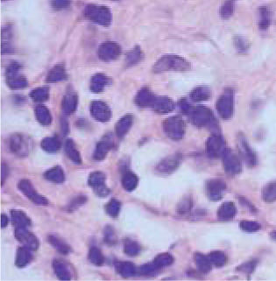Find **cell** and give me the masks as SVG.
<instances>
[{
  "label": "cell",
  "instance_id": "cell-1",
  "mask_svg": "<svg viewBox=\"0 0 276 281\" xmlns=\"http://www.w3.org/2000/svg\"><path fill=\"white\" fill-rule=\"evenodd\" d=\"M191 69L190 62L179 55H164L157 61L153 66V71L161 73L166 71H188Z\"/></svg>",
  "mask_w": 276,
  "mask_h": 281
},
{
  "label": "cell",
  "instance_id": "cell-2",
  "mask_svg": "<svg viewBox=\"0 0 276 281\" xmlns=\"http://www.w3.org/2000/svg\"><path fill=\"white\" fill-rule=\"evenodd\" d=\"M84 15L87 19L98 25L103 26H109L111 25V11L106 6L90 4L84 9Z\"/></svg>",
  "mask_w": 276,
  "mask_h": 281
},
{
  "label": "cell",
  "instance_id": "cell-3",
  "mask_svg": "<svg viewBox=\"0 0 276 281\" xmlns=\"http://www.w3.org/2000/svg\"><path fill=\"white\" fill-rule=\"evenodd\" d=\"M163 131L169 139L176 141L181 140L185 134V122L181 117H170L163 122Z\"/></svg>",
  "mask_w": 276,
  "mask_h": 281
},
{
  "label": "cell",
  "instance_id": "cell-4",
  "mask_svg": "<svg viewBox=\"0 0 276 281\" xmlns=\"http://www.w3.org/2000/svg\"><path fill=\"white\" fill-rule=\"evenodd\" d=\"M217 112L224 119H230L234 112V94L231 89H227L220 95L217 104Z\"/></svg>",
  "mask_w": 276,
  "mask_h": 281
},
{
  "label": "cell",
  "instance_id": "cell-5",
  "mask_svg": "<svg viewBox=\"0 0 276 281\" xmlns=\"http://www.w3.org/2000/svg\"><path fill=\"white\" fill-rule=\"evenodd\" d=\"M189 116L191 123L198 127H204L214 123L215 118L212 112L209 108L202 105L192 108Z\"/></svg>",
  "mask_w": 276,
  "mask_h": 281
},
{
  "label": "cell",
  "instance_id": "cell-6",
  "mask_svg": "<svg viewBox=\"0 0 276 281\" xmlns=\"http://www.w3.org/2000/svg\"><path fill=\"white\" fill-rule=\"evenodd\" d=\"M223 166L226 173L229 175H237L240 174L242 171V163L239 156L231 151V149L227 148L222 156Z\"/></svg>",
  "mask_w": 276,
  "mask_h": 281
},
{
  "label": "cell",
  "instance_id": "cell-7",
  "mask_svg": "<svg viewBox=\"0 0 276 281\" xmlns=\"http://www.w3.org/2000/svg\"><path fill=\"white\" fill-rule=\"evenodd\" d=\"M21 67L18 63H13L6 70V83L12 90H21L27 86V81L24 75L20 74Z\"/></svg>",
  "mask_w": 276,
  "mask_h": 281
},
{
  "label": "cell",
  "instance_id": "cell-8",
  "mask_svg": "<svg viewBox=\"0 0 276 281\" xmlns=\"http://www.w3.org/2000/svg\"><path fill=\"white\" fill-rule=\"evenodd\" d=\"M105 181H106L105 174L102 172L96 171L90 174L88 183L93 188L97 195H99L100 197H104L110 194V189L105 185Z\"/></svg>",
  "mask_w": 276,
  "mask_h": 281
},
{
  "label": "cell",
  "instance_id": "cell-9",
  "mask_svg": "<svg viewBox=\"0 0 276 281\" xmlns=\"http://www.w3.org/2000/svg\"><path fill=\"white\" fill-rule=\"evenodd\" d=\"M226 142L219 134H213L207 140L206 153L212 159L222 157L226 150Z\"/></svg>",
  "mask_w": 276,
  "mask_h": 281
},
{
  "label": "cell",
  "instance_id": "cell-10",
  "mask_svg": "<svg viewBox=\"0 0 276 281\" xmlns=\"http://www.w3.org/2000/svg\"><path fill=\"white\" fill-rule=\"evenodd\" d=\"M10 149L16 155L23 157L30 153L31 141L21 134H15L10 139Z\"/></svg>",
  "mask_w": 276,
  "mask_h": 281
},
{
  "label": "cell",
  "instance_id": "cell-11",
  "mask_svg": "<svg viewBox=\"0 0 276 281\" xmlns=\"http://www.w3.org/2000/svg\"><path fill=\"white\" fill-rule=\"evenodd\" d=\"M20 190L36 205H48L49 201L38 193L28 180H22L19 183Z\"/></svg>",
  "mask_w": 276,
  "mask_h": 281
},
{
  "label": "cell",
  "instance_id": "cell-12",
  "mask_svg": "<svg viewBox=\"0 0 276 281\" xmlns=\"http://www.w3.org/2000/svg\"><path fill=\"white\" fill-rule=\"evenodd\" d=\"M14 236L21 244L31 251H36L39 248L40 243L37 237L33 233L28 232L25 227H17L14 232Z\"/></svg>",
  "mask_w": 276,
  "mask_h": 281
},
{
  "label": "cell",
  "instance_id": "cell-13",
  "mask_svg": "<svg viewBox=\"0 0 276 281\" xmlns=\"http://www.w3.org/2000/svg\"><path fill=\"white\" fill-rule=\"evenodd\" d=\"M98 54L101 60H103L104 62H110L116 60L120 56L121 54V48L120 45L117 44L116 42H104L99 47Z\"/></svg>",
  "mask_w": 276,
  "mask_h": 281
},
{
  "label": "cell",
  "instance_id": "cell-14",
  "mask_svg": "<svg viewBox=\"0 0 276 281\" xmlns=\"http://www.w3.org/2000/svg\"><path fill=\"white\" fill-rule=\"evenodd\" d=\"M91 114L99 122H108L111 119V109L102 101H94L91 103Z\"/></svg>",
  "mask_w": 276,
  "mask_h": 281
},
{
  "label": "cell",
  "instance_id": "cell-15",
  "mask_svg": "<svg viewBox=\"0 0 276 281\" xmlns=\"http://www.w3.org/2000/svg\"><path fill=\"white\" fill-rule=\"evenodd\" d=\"M226 189V183L219 179L210 180L207 183V195L212 202H218L221 200Z\"/></svg>",
  "mask_w": 276,
  "mask_h": 281
},
{
  "label": "cell",
  "instance_id": "cell-16",
  "mask_svg": "<svg viewBox=\"0 0 276 281\" xmlns=\"http://www.w3.org/2000/svg\"><path fill=\"white\" fill-rule=\"evenodd\" d=\"M181 162V156L179 153L170 155L169 157L162 160L158 165L156 169L161 174H169L177 169Z\"/></svg>",
  "mask_w": 276,
  "mask_h": 281
},
{
  "label": "cell",
  "instance_id": "cell-17",
  "mask_svg": "<svg viewBox=\"0 0 276 281\" xmlns=\"http://www.w3.org/2000/svg\"><path fill=\"white\" fill-rule=\"evenodd\" d=\"M238 146H239V153H240L241 157L243 158L245 162L249 166H254L257 164V157H256L255 153L251 150L248 141L242 135L239 137Z\"/></svg>",
  "mask_w": 276,
  "mask_h": 281
},
{
  "label": "cell",
  "instance_id": "cell-18",
  "mask_svg": "<svg viewBox=\"0 0 276 281\" xmlns=\"http://www.w3.org/2000/svg\"><path fill=\"white\" fill-rule=\"evenodd\" d=\"M152 107L154 112L159 114H168L169 112H173L175 109V103L173 100L169 97L161 96L155 98Z\"/></svg>",
  "mask_w": 276,
  "mask_h": 281
},
{
  "label": "cell",
  "instance_id": "cell-19",
  "mask_svg": "<svg viewBox=\"0 0 276 281\" xmlns=\"http://www.w3.org/2000/svg\"><path fill=\"white\" fill-rule=\"evenodd\" d=\"M155 96L149 88L141 89L135 96V104L140 107H152Z\"/></svg>",
  "mask_w": 276,
  "mask_h": 281
},
{
  "label": "cell",
  "instance_id": "cell-20",
  "mask_svg": "<svg viewBox=\"0 0 276 281\" xmlns=\"http://www.w3.org/2000/svg\"><path fill=\"white\" fill-rule=\"evenodd\" d=\"M77 104H78V97L75 92L72 91H68L62 99V111L67 115H70L75 112Z\"/></svg>",
  "mask_w": 276,
  "mask_h": 281
},
{
  "label": "cell",
  "instance_id": "cell-21",
  "mask_svg": "<svg viewBox=\"0 0 276 281\" xmlns=\"http://www.w3.org/2000/svg\"><path fill=\"white\" fill-rule=\"evenodd\" d=\"M53 268L54 273L61 281H69L72 279V274L70 272L69 265L64 261L61 259H54L53 262Z\"/></svg>",
  "mask_w": 276,
  "mask_h": 281
},
{
  "label": "cell",
  "instance_id": "cell-22",
  "mask_svg": "<svg viewBox=\"0 0 276 281\" xmlns=\"http://www.w3.org/2000/svg\"><path fill=\"white\" fill-rule=\"evenodd\" d=\"M237 213V209L233 203L227 202L223 203L218 211V217L221 221H229L234 217Z\"/></svg>",
  "mask_w": 276,
  "mask_h": 281
},
{
  "label": "cell",
  "instance_id": "cell-23",
  "mask_svg": "<svg viewBox=\"0 0 276 281\" xmlns=\"http://www.w3.org/2000/svg\"><path fill=\"white\" fill-rule=\"evenodd\" d=\"M132 117L131 115H125L121 117L116 124V134L119 138H123L127 134L129 130L132 127Z\"/></svg>",
  "mask_w": 276,
  "mask_h": 281
},
{
  "label": "cell",
  "instance_id": "cell-24",
  "mask_svg": "<svg viewBox=\"0 0 276 281\" xmlns=\"http://www.w3.org/2000/svg\"><path fill=\"white\" fill-rule=\"evenodd\" d=\"M33 259V255L31 250L26 247H21L17 252L16 259H15V264L19 268H23Z\"/></svg>",
  "mask_w": 276,
  "mask_h": 281
},
{
  "label": "cell",
  "instance_id": "cell-25",
  "mask_svg": "<svg viewBox=\"0 0 276 281\" xmlns=\"http://www.w3.org/2000/svg\"><path fill=\"white\" fill-rule=\"evenodd\" d=\"M112 147V142L108 139L100 141L99 144L96 146L95 152L93 157L96 161H103L104 158L106 157L109 151Z\"/></svg>",
  "mask_w": 276,
  "mask_h": 281
},
{
  "label": "cell",
  "instance_id": "cell-26",
  "mask_svg": "<svg viewBox=\"0 0 276 281\" xmlns=\"http://www.w3.org/2000/svg\"><path fill=\"white\" fill-rule=\"evenodd\" d=\"M110 83V80L103 74H96L91 81V90L94 93H100Z\"/></svg>",
  "mask_w": 276,
  "mask_h": 281
},
{
  "label": "cell",
  "instance_id": "cell-27",
  "mask_svg": "<svg viewBox=\"0 0 276 281\" xmlns=\"http://www.w3.org/2000/svg\"><path fill=\"white\" fill-rule=\"evenodd\" d=\"M67 73L65 69L62 65H57L54 67L47 76L48 83H58L63 80H66Z\"/></svg>",
  "mask_w": 276,
  "mask_h": 281
},
{
  "label": "cell",
  "instance_id": "cell-28",
  "mask_svg": "<svg viewBox=\"0 0 276 281\" xmlns=\"http://www.w3.org/2000/svg\"><path fill=\"white\" fill-rule=\"evenodd\" d=\"M11 217L13 225L17 227H27L31 224V221L28 216L25 215L23 211H11Z\"/></svg>",
  "mask_w": 276,
  "mask_h": 281
},
{
  "label": "cell",
  "instance_id": "cell-29",
  "mask_svg": "<svg viewBox=\"0 0 276 281\" xmlns=\"http://www.w3.org/2000/svg\"><path fill=\"white\" fill-rule=\"evenodd\" d=\"M44 177L54 183H62L65 181V174L61 166H54L51 169L48 170L44 174Z\"/></svg>",
  "mask_w": 276,
  "mask_h": 281
},
{
  "label": "cell",
  "instance_id": "cell-30",
  "mask_svg": "<svg viewBox=\"0 0 276 281\" xmlns=\"http://www.w3.org/2000/svg\"><path fill=\"white\" fill-rule=\"evenodd\" d=\"M210 96H211V91L206 86L197 87L190 93V97L195 102L207 101L210 99Z\"/></svg>",
  "mask_w": 276,
  "mask_h": 281
},
{
  "label": "cell",
  "instance_id": "cell-31",
  "mask_svg": "<svg viewBox=\"0 0 276 281\" xmlns=\"http://www.w3.org/2000/svg\"><path fill=\"white\" fill-rule=\"evenodd\" d=\"M35 117L38 122L42 125H50L52 122L50 110L44 105H39L35 108Z\"/></svg>",
  "mask_w": 276,
  "mask_h": 281
},
{
  "label": "cell",
  "instance_id": "cell-32",
  "mask_svg": "<svg viewBox=\"0 0 276 281\" xmlns=\"http://www.w3.org/2000/svg\"><path fill=\"white\" fill-rule=\"evenodd\" d=\"M65 152L67 156L70 158V161L75 163V164H81L82 163V157L79 153L78 150L75 147L74 141L71 140H68L65 143Z\"/></svg>",
  "mask_w": 276,
  "mask_h": 281
},
{
  "label": "cell",
  "instance_id": "cell-33",
  "mask_svg": "<svg viewBox=\"0 0 276 281\" xmlns=\"http://www.w3.org/2000/svg\"><path fill=\"white\" fill-rule=\"evenodd\" d=\"M195 263L198 270L201 273H208L211 270L212 264L210 260L209 256L207 257L201 253H196L195 255Z\"/></svg>",
  "mask_w": 276,
  "mask_h": 281
},
{
  "label": "cell",
  "instance_id": "cell-34",
  "mask_svg": "<svg viewBox=\"0 0 276 281\" xmlns=\"http://www.w3.org/2000/svg\"><path fill=\"white\" fill-rule=\"evenodd\" d=\"M271 24V13L270 10L266 7L262 6L259 9V27L260 30L268 29Z\"/></svg>",
  "mask_w": 276,
  "mask_h": 281
},
{
  "label": "cell",
  "instance_id": "cell-35",
  "mask_svg": "<svg viewBox=\"0 0 276 281\" xmlns=\"http://www.w3.org/2000/svg\"><path fill=\"white\" fill-rule=\"evenodd\" d=\"M42 147L47 153H56L61 147V142L54 137H49L42 141Z\"/></svg>",
  "mask_w": 276,
  "mask_h": 281
},
{
  "label": "cell",
  "instance_id": "cell-36",
  "mask_svg": "<svg viewBox=\"0 0 276 281\" xmlns=\"http://www.w3.org/2000/svg\"><path fill=\"white\" fill-rule=\"evenodd\" d=\"M262 198L266 203L276 202V182H269L262 189Z\"/></svg>",
  "mask_w": 276,
  "mask_h": 281
},
{
  "label": "cell",
  "instance_id": "cell-37",
  "mask_svg": "<svg viewBox=\"0 0 276 281\" xmlns=\"http://www.w3.org/2000/svg\"><path fill=\"white\" fill-rule=\"evenodd\" d=\"M139 179L137 177L136 174H132L131 172H128L125 174L122 177V186L126 191L134 190L138 186Z\"/></svg>",
  "mask_w": 276,
  "mask_h": 281
},
{
  "label": "cell",
  "instance_id": "cell-38",
  "mask_svg": "<svg viewBox=\"0 0 276 281\" xmlns=\"http://www.w3.org/2000/svg\"><path fill=\"white\" fill-rule=\"evenodd\" d=\"M118 272L122 277L131 278L135 275L136 267L131 262H120L117 265Z\"/></svg>",
  "mask_w": 276,
  "mask_h": 281
},
{
  "label": "cell",
  "instance_id": "cell-39",
  "mask_svg": "<svg viewBox=\"0 0 276 281\" xmlns=\"http://www.w3.org/2000/svg\"><path fill=\"white\" fill-rule=\"evenodd\" d=\"M49 242L56 251H58L60 253H62V254L66 255L70 252V248L69 247V245L63 240L61 239L58 236L51 235V236H49Z\"/></svg>",
  "mask_w": 276,
  "mask_h": 281
},
{
  "label": "cell",
  "instance_id": "cell-40",
  "mask_svg": "<svg viewBox=\"0 0 276 281\" xmlns=\"http://www.w3.org/2000/svg\"><path fill=\"white\" fill-rule=\"evenodd\" d=\"M174 263V258L169 253H162L154 258L153 264L158 269L168 267Z\"/></svg>",
  "mask_w": 276,
  "mask_h": 281
},
{
  "label": "cell",
  "instance_id": "cell-41",
  "mask_svg": "<svg viewBox=\"0 0 276 281\" xmlns=\"http://www.w3.org/2000/svg\"><path fill=\"white\" fill-rule=\"evenodd\" d=\"M209 258H210V260L212 265H214L216 267H223L224 265L226 264V255L220 251L211 252L209 255Z\"/></svg>",
  "mask_w": 276,
  "mask_h": 281
},
{
  "label": "cell",
  "instance_id": "cell-42",
  "mask_svg": "<svg viewBox=\"0 0 276 281\" xmlns=\"http://www.w3.org/2000/svg\"><path fill=\"white\" fill-rule=\"evenodd\" d=\"M49 89L45 87L37 88L30 93V96L34 102H45L49 98Z\"/></svg>",
  "mask_w": 276,
  "mask_h": 281
},
{
  "label": "cell",
  "instance_id": "cell-43",
  "mask_svg": "<svg viewBox=\"0 0 276 281\" xmlns=\"http://www.w3.org/2000/svg\"><path fill=\"white\" fill-rule=\"evenodd\" d=\"M89 259L93 265L98 266L103 265L104 262L103 253L97 247H92L91 249V251L89 252Z\"/></svg>",
  "mask_w": 276,
  "mask_h": 281
},
{
  "label": "cell",
  "instance_id": "cell-44",
  "mask_svg": "<svg viewBox=\"0 0 276 281\" xmlns=\"http://www.w3.org/2000/svg\"><path fill=\"white\" fill-rule=\"evenodd\" d=\"M234 1L233 0H226L220 8V15L223 19L227 20V19L232 16V14L234 13Z\"/></svg>",
  "mask_w": 276,
  "mask_h": 281
},
{
  "label": "cell",
  "instance_id": "cell-45",
  "mask_svg": "<svg viewBox=\"0 0 276 281\" xmlns=\"http://www.w3.org/2000/svg\"><path fill=\"white\" fill-rule=\"evenodd\" d=\"M141 59H142V51L140 49V47H136L132 51H130L126 55V63L128 66H132L140 62Z\"/></svg>",
  "mask_w": 276,
  "mask_h": 281
},
{
  "label": "cell",
  "instance_id": "cell-46",
  "mask_svg": "<svg viewBox=\"0 0 276 281\" xmlns=\"http://www.w3.org/2000/svg\"><path fill=\"white\" fill-rule=\"evenodd\" d=\"M124 251L128 256H137L140 252V245L132 240H126L125 243Z\"/></svg>",
  "mask_w": 276,
  "mask_h": 281
},
{
  "label": "cell",
  "instance_id": "cell-47",
  "mask_svg": "<svg viewBox=\"0 0 276 281\" xmlns=\"http://www.w3.org/2000/svg\"><path fill=\"white\" fill-rule=\"evenodd\" d=\"M120 209H121V204L115 199L111 200L105 207L108 215H111V217H117L120 214Z\"/></svg>",
  "mask_w": 276,
  "mask_h": 281
},
{
  "label": "cell",
  "instance_id": "cell-48",
  "mask_svg": "<svg viewBox=\"0 0 276 281\" xmlns=\"http://www.w3.org/2000/svg\"><path fill=\"white\" fill-rule=\"evenodd\" d=\"M239 227L243 232L250 233V232H259L261 226L260 223L253 221H242L239 223Z\"/></svg>",
  "mask_w": 276,
  "mask_h": 281
},
{
  "label": "cell",
  "instance_id": "cell-49",
  "mask_svg": "<svg viewBox=\"0 0 276 281\" xmlns=\"http://www.w3.org/2000/svg\"><path fill=\"white\" fill-rule=\"evenodd\" d=\"M235 46L239 52H246L249 48L248 42L244 37L237 36L234 40Z\"/></svg>",
  "mask_w": 276,
  "mask_h": 281
},
{
  "label": "cell",
  "instance_id": "cell-50",
  "mask_svg": "<svg viewBox=\"0 0 276 281\" xmlns=\"http://www.w3.org/2000/svg\"><path fill=\"white\" fill-rule=\"evenodd\" d=\"M157 270H159V269L157 268L153 263L152 264H147V265H142L140 267V273L145 276H152V275L155 274Z\"/></svg>",
  "mask_w": 276,
  "mask_h": 281
},
{
  "label": "cell",
  "instance_id": "cell-51",
  "mask_svg": "<svg viewBox=\"0 0 276 281\" xmlns=\"http://www.w3.org/2000/svg\"><path fill=\"white\" fill-rule=\"evenodd\" d=\"M104 241L109 244H114L117 241L114 231L111 227L106 228L104 232Z\"/></svg>",
  "mask_w": 276,
  "mask_h": 281
},
{
  "label": "cell",
  "instance_id": "cell-52",
  "mask_svg": "<svg viewBox=\"0 0 276 281\" xmlns=\"http://www.w3.org/2000/svg\"><path fill=\"white\" fill-rule=\"evenodd\" d=\"M70 4H71L70 0H51V5L57 10L68 8Z\"/></svg>",
  "mask_w": 276,
  "mask_h": 281
},
{
  "label": "cell",
  "instance_id": "cell-53",
  "mask_svg": "<svg viewBox=\"0 0 276 281\" xmlns=\"http://www.w3.org/2000/svg\"><path fill=\"white\" fill-rule=\"evenodd\" d=\"M191 206H192L191 201L189 200V199H185V200H183L182 203L179 204L178 211L181 212V213H185V212L190 211V209H191Z\"/></svg>",
  "mask_w": 276,
  "mask_h": 281
},
{
  "label": "cell",
  "instance_id": "cell-54",
  "mask_svg": "<svg viewBox=\"0 0 276 281\" xmlns=\"http://www.w3.org/2000/svg\"><path fill=\"white\" fill-rule=\"evenodd\" d=\"M180 108H181V112L185 114H190V111L192 110V107L190 106V104H189V102L185 99L181 100L180 102Z\"/></svg>",
  "mask_w": 276,
  "mask_h": 281
},
{
  "label": "cell",
  "instance_id": "cell-55",
  "mask_svg": "<svg viewBox=\"0 0 276 281\" xmlns=\"http://www.w3.org/2000/svg\"><path fill=\"white\" fill-rule=\"evenodd\" d=\"M8 217L6 216V215H1V227L4 228L7 226V224H8Z\"/></svg>",
  "mask_w": 276,
  "mask_h": 281
}]
</instances>
